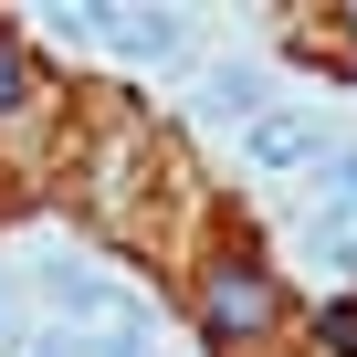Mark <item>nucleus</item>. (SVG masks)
Here are the masks:
<instances>
[{"mask_svg": "<svg viewBox=\"0 0 357 357\" xmlns=\"http://www.w3.org/2000/svg\"><path fill=\"white\" fill-rule=\"evenodd\" d=\"M211 326L231 336V326H273V284L252 273V263H221L211 273Z\"/></svg>", "mask_w": 357, "mask_h": 357, "instance_id": "f257e3e1", "label": "nucleus"}, {"mask_svg": "<svg viewBox=\"0 0 357 357\" xmlns=\"http://www.w3.org/2000/svg\"><path fill=\"white\" fill-rule=\"evenodd\" d=\"M242 147H252V168H305L326 137H315V116H252V137H242Z\"/></svg>", "mask_w": 357, "mask_h": 357, "instance_id": "f03ea898", "label": "nucleus"}, {"mask_svg": "<svg viewBox=\"0 0 357 357\" xmlns=\"http://www.w3.org/2000/svg\"><path fill=\"white\" fill-rule=\"evenodd\" d=\"M95 32H105L126 63H168V53H178V22H158V11H147V22H105V11H95Z\"/></svg>", "mask_w": 357, "mask_h": 357, "instance_id": "7ed1b4c3", "label": "nucleus"}, {"mask_svg": "<svg viewBox=\"0 0 357 357\" xmlns=\"http://www.w3.org/2000/svg\"><path fill=\"white\" fill-rule=\"evenodd\" d=\"M211 116H263V74L252 63H221L211 74Z\"/></svg>", "mask_w": 357, "mask_h": 357, "instance_id": "20e7f679", "label": "nucleus"}, {"mask_svg": "<svg viewBox=\"0 0 357 357\" xmlns=\"http://www.w3.org/2000/svg\"><path fill=\"white\" fill-rule=\"evenodd\" d=\"M315 221H357V158H326V211Z\"/></svg>", "mask_w": 357, "mask_h": 357, "instance_id": "39448f33", "label": "nucleus"}, {"mask_svg": "<svg viewBox=\"0 0 357 357\" xmlns=\"http://www.w3.org/2000/svg\"><path fill=\"white\" fill-rule=\"evenodd\" d=\"M315 252H326V263H347V273H357V221H315Z\"/></svg>", "mask_w": 357, "mask_h": 357, "instance_id": "423d86ee", "label": "nucleus"}, {"mask_svg": "<svg viewBox=\"0 0 357 357\" xmlns=\"http://www.w3.org/2000/svg\"><path fill=\"white\" fill-rule=\"evenodd\" d=\"M32 357H105V347H95V336H74V326H53V336H43Z\"/></svg>", "mask_w": 357, "mask_h": 357, "instance_id": "0eeeda50", "label": "nucleus"}, {"mask_svg": "<svg viewBox=\"0 0 357 357\" xmlns=\"http://www.w3.org/2000/svg\"><path fill=\"white\" fill-rule=\"evenodd\" d=\"M0 105H22V53H11V32H0Z\"/></svg>", "mask_w": 357, "mask_h": 357, "instance_id": "6e6552de", "label": "nucleus"}, {"mask_svg": "<svg viewBox=\"0 0 357 357\" xmlns=\"http://www.w3.org/2000/svg\"><path fill=\"white\" fill-rule=\"evenodd\" d=\"M326 336H336V347L357 357V305H336V315H326Z\"/></svg>", "mask_w": 357, "mask_h": 357, "instance_id": "1a4fd4ad", "label": "nucleus"}, {"mask_svg": "<svg viewBox=\"0 0 357 357\" xmlns=\"http://www.w3.org/2000/svg\"><path fill=\"white\" fill-rule=\"evenodd\" d=\"M0 326H11V284H0Z\"/></svg>", "mask_w": 357, "mask_h": 357, "instance_id": "9d476101", "label": "nucleus"}]
</instances>
